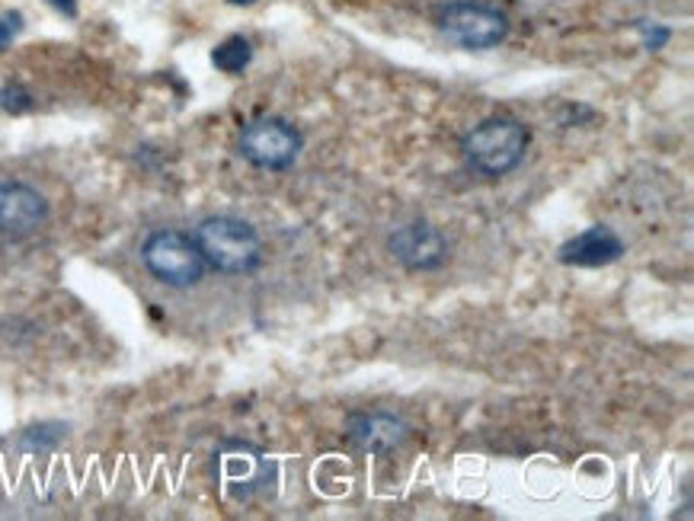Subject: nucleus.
Returning <instances> with one entry per match:
<instances>
[{
  "label": "nucleus",
  "instance_id": "nucleus-1",
  "mask_svg": "<svg viewBox=\"0 0 694 521\" xmlns=\"http://www.w3.org/2000/svg\"><path fill=\"white\" fill-rule=\"evenodd\" d=\"M196 247L212 266L224 275H250L263 263V240L256 227L234 215H212L196 227Z\"/></svg>",
  "mask_w": 694,
  "mask_h": 521
},
{
  "label": "nucleus",
  "instance_id": "nucleus-2",
  "mask_svg": "<svg viewBox=\"0 0 694 521\" xmlns=\"http://www.w3.org/2000/svg\"><path fill=\"white\" fill-rule=\"evenodd\" d=\"M528 141L531 135L519 119L493 116V119H483L480 125H474L471 132L461 138V154L474 173L499 179L522 164Z\"/></svg>",
  "mask_w": 694,
  "mask_h": 521
},
{
  "label": "nucleus",
  "instance_id": "nucleus-3",
  "mask_svg": "<svg viewBox=\"0 0 694 521\" xmlns=\"http://www.w3.org/2000/svg\"><path fill=\"white\" fill-rule=\"evenodd\" d=\"M141 263L167 288H192L205 275V259L196 240L183 231H154L141 247Z\"/></svg>",
  "mask_w": 694,
  "mask_h": 521
},
{
  "label": "nucleus",
  "instance_id": "nucleus-4",
  "mask_svg": "<svg viewBox=\"0 0 694 521\" xmlns=\"http://www.w3.org/2000/svg\"><path fill=\"white\" fill-rule=\"evenodd\" d=\"M237 151L256 170L282 173L301 157L304 135L282 116H260L244 125V132L237 138Z\"/></svg>",
  "mask_w": 694,
  "mask_h": 521
},
{
  "label": "nucleus",
  "instance_id": "nucleus-5",
  "mask_svg": "<svg viewBox=\"0 0 694 521\" xmlns=\"http://www.w3.org/2000/svg\"><path fill=\"white\" fill-rule=\"evenodd\" d=\"M435 23L467 52H487L509 36V16L480 0H451L435 13Z\"/></svg>",
  "mask_w": 694,
  "mask_h": 521
},
{
  "label": "nucleus",
  "instance_id": "nucleus-6",
  "mask_svg": "<svg viewBox=\"0 0 694 521\" xmlns=\"http://www.w3.org/2000/svg\"><path fill=\"white\" fill-rule=\"evenodd\" d=\"M387 250H391V256L403 269L432 272V269L445 266L448 240L442 237L439 227H432L429 221H410L387 237Z\"/></svg>",
  "mask_w": 694,
  "mask_h": 521
},
{
  "label": "nucleus",
  "instance_id": "nucleus-7",
  "mask_svg": "<svg viewBox=\"0 0 694 521\" xmlns=\"http://www.w3.org/2000/svg\"><path fill=\"white\" fill-rule=\"evenodd\" d=\"M48 218V202L39 189L13 179H0V234L26 237Z\"/></svg>",
  "mask_w": 694,
  "mask_h": 521
},
{
  "label": "nucleus",
  "instance_id": "nucleus-8",
  "mask_svg": "<svg viewBox=\"0 0 694 521\" xmlns=\"http://www.w3.org/2000/svg\"><path fill=\"white\" fill-rule=\"evenodd\" d=\"M621 256H624V240L608 224H592L576 237H570L567 243H560L557 263L576 269H602L618 263Z\"/></svg>",
  "mask_w": 694,
  "mask_h": 521
},
{
  "label": "nucleus",
  "instance_id": "nucleus-9",
  "mask_svg": "<svg viewBox=\"0 0 694 521\" xmlns=\"http://www.w3.org/2000/svg\"><path fill=\"white\" fill-rule=\"evenodd\" d=\"M349 442L365 454H391L407 442L410 426L394 413H352L346 419Z\"/></svg>",
  "mask_w": 694,
  "mask_h": 521
},
{
  "label": "nucleus",
  "instance_id": "nucleus-10",
  "mask_svg": "<svg viewBox=\"0 0 694 521\" xmlns=\"http://www.w3.org/2000/svg\"><path fill=\"white\" fill-rule=\"evenodd\" d=\"M253 61V45L244 36H231L224 39L215 52H212V64L224 74H244Z\"/></svg>",
  "mask_w": 694,
  "mask_h": 521
},
{
  "label": "nucleus",
  "instance_id": "nucleus-11",
  "mask_svg": "<svg viewBox=\"0 0 694 521\" xmlns=\"http://www.w3.org/2000/svg\"><path fill=\"white\" fill-rule=\"evenodd\" d=\"M64 432H68V426H61V422H39V426L23 429L16 445H20L23 454H48L61 445Z\"/></svg>",
  "mask_w": 694,
  "mask_h": 521
},
{
  "label": "nucleus",
  "instance_id": "nucleus-12",
  "mask_svg": "<svg viewBox=\"0 0 694 521\" xmlns=\"http://www.w3.org/2000/svg\"><path fill=\"white\" fill-rule=\"evenodd\" d=\"M637 29H640L643 48H647V52H659V48H663L672 39V29L669 26H659V23H650V20H640Z\"/></svg>",
  "mask_w": 694,
  "mask_h": 521
},
{
  "label": "nucleus",
  "instance_id": "nucleus-13",
  "mask_svg": "<svg viewBox=\"0 0 694 521\" xmlns=\"http://www.w3.org/2000/svg\"><path fill=\"white\" fill-rule=\"evenodd\" d=\"M0 106H4L7 112H26L32 103H29V93L20 90V87H4L0 90Z\"/></svg>",
  "mask_w": 694,
  "mask_h": 521
},
{
  "label": "nucleus",
  "instance_id": "nucleus-14",
  "mask_svg": "<svg viewBox=\"0 0 694 521\" xmlns=\"http://www.w3.org/2000/svg\"><path fill=\"white\" fill-rule=\"evenodd\" d=\"M13 29H16V26L4 23V16H0V48H7V45H10V39H13Z\"/></svg>",
  "mask_w": 694,
  "mask_h": 521
},
{
  "label": "nucleus",
  "instance_id": "nucleus-15",
  "mask_svg": "<svg viewBox=\"0 0 694 521\" xmlns=\"http://www.w3.org/2000/svg\"><path fill=\"white\" fill-rule=\"evenodd\" d=\"M48 4L58 7L61 13H68V16H74V13H77V4H74V0H48Z\"/></svg>",
  "mask_w": 694,
  "mask_h": 521
}]
</instances>
